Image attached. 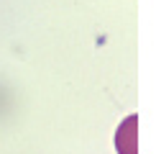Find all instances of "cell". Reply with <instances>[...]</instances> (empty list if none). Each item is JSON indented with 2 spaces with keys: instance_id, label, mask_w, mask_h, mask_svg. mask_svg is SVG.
Here are the masks:
<instances>
[{
  "instance_id": "obj_1",
  "label": "cell",
  "mask_w": 156,
  "mask_h": 154,
  "mask_svg": "<svg viewBox=\"0 0 156 154\" xmlns=\"http://www.w3.org/2000/svg\"><path fill=\"white\" fill-rule=\"evenodd\" d=\"M136 123H138V116H128L120 123L118 136H115V144H118L120 154H136Z\"/></svg>"
}]
</instances>
